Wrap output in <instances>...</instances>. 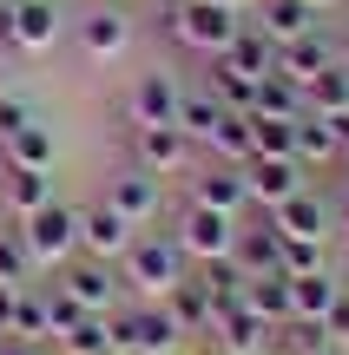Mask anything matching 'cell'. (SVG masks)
Instances as JSON below:
<instances>
[{"label": "cell", "instance_id": "1", "mask_svg": "<svg viewBox=\"0 0 349 355\" xmlns=\"http://www.w3.org/2000/svg\"><path fill=\"white\" fill-rule=\"evenodd\" d=\"M185 270L191 263H185V250H178L171 230H139L132 250L119 257V283H126L132 303H165V296L185 283Z\"/></svg>", "mask_w": 349, "mask_h": 355}, {"label": "cell", "instance_id": "2", "mask_svg": "<svg viewBox=\"0 0 349 355\" xmlns=\"http://www.w3.org/2000/svg\"><path fill=\"white\" fill-rule=\"evenodd\" d=\"M158 26H165L171 46H185L191 60H218V53L231 46V33L244 26V13L211 7V0H165V7H158Z\"/></svg>", "mask_w": 349, "mask_h": 355}, {"label": "cell", "instance_id": "3", "mask_svg": "<svg viewBox=\"0 0 349 355\" xmlns=\"http://www.w3.org/2000/svg\"><path fill=\"white\" fill-rule=\"evenodd\" d=\"M105 322H112V355H178L191 349V336L178 329V316H171L165 303H119L105 309Z\"/></svg>", "mask_w": 349, "mask_h": 355}, {"label": "cell", "instance_id": "4", "mask_svg": "<svg viewBox=\"0 0 349 355\" xmlns=\"http://www.w3.org/2000/svg\"><path fill=\"white\" fill-rule=\"evenodd\" d=\"M20 243L33 257V277L40 270H60L66 257H79V204H66V198L40 204L33 217H20Z\"/></svg>", "mask_w": 349, "mask_h": 355}, {"label": "cell", "instance_id": "5", "mask_svg": "<svg viewBox=\"0 0 349 355\" xmlns=\"http://www.w3.org/2000/svg\"><path fill=\"white\" fill-rule=\"evenodd\" d=\"M271 322L257 316V309L244 303V290L237 296H218V309H211V329H205V343L218 349V355H257V349H271Z\"/></svg>", "mask_w": 349, "mask_h": 355}, {"label": "cell", "instance_id": "6", "mask_svg": "<svg viewBox=\"0 0 349 355\" xmlns=\"http://www.w3.org/2000/svg\"><path fill=\"white\" fill-rule=\"evenodd\" d=\"M53 283H60V290L73 296L79 309H92V316H105V309H119V303H126V283H119V263H99V257H66Z\"/></svg>", "mask_w": 349, "mask_h": 355}, {"label": "cell", "instance_id": "7", "mask_svg": "<svg viewBox=\"0 0 349 355\" xmlns=\"http://www.w3.org/2000/svg\"><path fill=\"white\" fill-rule=\"evenodd\" d=\"M171 237H178L185 263H218V257H231V243H237V217L205 211V204H185Z\"/></svg>", "mask_w": 349, "mask_h": 355}, {"label": "cell", "instance_id": "8", "mask_svg": "<svg viewBox=\"0 0 349 355\" xmlns=\"http://www.w3.org/2000/svg\"><path fill=\"white\" fill-rule=\"evenodd\" d=\"M132 237H139V224H132V217H119L105 198H86V204H79V257L119 263V257L132 250Z\"/></svg>", "mask_w": 349, "mask_h": 355}, {"label": "cell", "instance_id": "9", "mask_svg": "<svg viewBox=\"0 0 349 355\" xmlns=\"http://www.w3.org/2000/svg\"><path fill=\"white\" fill-rule=\"evenodd\" d=\"M99 198L112 204L119 217H132V224L145 230V224L158 217V204H165V178H152L145 165H132V158H126V165H119V171L99 184Z\"/></svg>", "mask_w": 349, "mask_h": 355}, {"label": "cell", "instance_id": "10", "mask_svg": "<svg viewBox=\"0 0 349 355\" xmlns=\"http://www.w3.org/2000/svg\"><path fill=\"white\" fill-rule=\"evenodd\" d=\"M132 165H145L152 178H178L198 165V145L178 125H132Z\"/></svg>", "mask_w": 349, "mask_h": 355}, {"label": "cell", "instance_id": "11", "mask_svg": "<svg viewBox=\"0 0 349 355\" xmlns=\"http://www.w3.org/2000/svg\"><path fill=\"white\" fill-rule=\"evenodd\" d=\"M185 204H205V211L244 217V211H250L244 165H224V158H205V165H191V191H185Z\"/></svg>", "mask_w": 349, "mask_h": 355}, {"label": "cell", "instance_id": "12", "mask_svg": "<svg viewBox=\"0 0 349 355\" xmlns=\"http://www.w3.org/2000/svg\"><path fill=\"white\" fill-rule=\"evenodd\" d=\"M271 230L277 237H310V243H330V230H337V204L323 198V191H297V198H284V204H271Z\"/></svg>", "mask_w": 349, "mask_h": 355}, {"label": "cell", "instance_id": "13", "mask_svg": "<svg viewBox=\"0 0 349 355\" xmlns=\"http://www.w3.org/2000/svg\"><path fill=\"white\" fill-rule=\"evenodd\" d=\"M244 191H250V211H271V204L310 191V171L297 158H244Z\"/></svg>", "mask_w": 349, "mask_h": 355}, {"label": "cell", "instance_id": "14", "mask_svg": "<svg viewBox=\"0 0 349 355\" xmlns=\"http://www.w3.org/2000/svg\"><path fill=\"white\" fill-rule=\"evenodd\" d=\"M277 257H284V237L271 230V217H264V211H244V217H237L231 263L244 270V277H284V270H277Z\"/></svg>", "mask_w": 349, "mask_h": 355}, {"label": "cell", "instance_id": "15", "mask_svg": "<svg viewBox=\"0 0 349 355\" xmlns=\"http://www.w3.org/2000/svg\"><path fill=\"white\" fill-rule=\"evenodd\" d=\"M337 60H343V40L330 33V26H310L303 40H290V46H277V66H271V73H277V79H297V86H303V79L330 73Z\"/></svg>", "mask_w": 349, "mask_h": 355}, {"label": "cell", "instance_id": "16", "mask_svg": "<svg viewBox=\"0 0 349 355\" xmlns=\"http://www.w3.org/2000/svg\"><path fill=\"white\" fill-rule=\"evenodd\" d=\"M178 99H185V86L171 73H139L132 79V99H126V112H132V125H178Z\"/></svg>", "mask_w": 349, "mask_h": 355}, {"label": "cell", "instance_id": "17", "mask_svg": "<svg viewBox=\"0 0 349 355\" xmlns=\"http://www.w3.org/2000/svg\"><path fill=\"white\" fill-rule=\"evenodd\" d=\"M165 309L178 316V329L191 336V343H205V329H211V309H218V290L205 283V270H198V263L185 270V283L165 296Z\"/></svg>", "mask_w": 349, "mask_h": 355}, {"label": "cell", "instance_id": "18", "mask_svg": "<svg viewBox=\"0 0 349 355\" xmlns=\"http://www.w3.org/2000/svg\"><path fill=\"white\" fill-rule=\"evenodd\" d=\"M126 46H132V13L126 7H92L79 20V53L86 60H119Z\"/></svg>", "mask_w": 349, "mask_h": 355}, {"label": "cell", "instance_id": "19", "mask_svg": "<svg viewBox=\"0 0 349 355\" xmlns=\"http://www.w3.org/2000/svg\"><path fill=\"white\" fill-rule=\"evenodd\" d=\"M40 204H53V171H26V165H7L0 171V211L20 224V217H33Z\"/></svg>", "mask_w": 349, "mask_h": 355}, {"label": "cell", "instance_id": "20", "mask_svg": "<svg viewBox=\"0 0 349 355\" xmlns=\"http://www.w3.org/2000/svg\"><path fill=\"white\" fill-rule=\"evenodd\" d=\"M60 40V0H13V53H46Z\"/></svg>", "mask_w": 349, "mask_h": 355}, {"label": "cell", "instance_id": "21", "mask_svg": "<svg viewBox=\"0 0 349 355\" xmlns=\"http://www.w3.org/2000/svg\"><path fill=\"white\" fill-rule=\"evenodd\" d=\"M250 26L271 33L277 46H290V40H303L310 26H323V20H316V7H303V0H257V7H250Z\"/></svg>", "mask_w": 349, "mask_h": 355}, {"label": "cell", "instance_id": "22", "mask_svg": "<svg viewBox=\"0 0 349 355\" xmlns=\"http://www.w3.org/2000/svg\"><path fill=\"white\" fill-rule=\"evenodd\" d=\"M349 277H337V270H310V277H290V322H323V309L337 303Z\"/></svg>", "mask_w": 349, "mask_h": 355}, {"label": "cell", "instance_id": "23", "mask_svg": "<svg viewBox=\"0 0 349 355\" xmlns=\"http://www.w3.org/2000/svg\"><path fill=\"white\" fill-rule=\"evenodd\" d=\"M218 60H231L237 73H250V79H271V66H277V40H271V33H257V26L244 20V26L231 33V46L218 53Z\"/></svg>", "mask_w": 349, "mask_h": 355}, {"label": "cell", "instance_id": "24", "mask_svg": "<svg viewBox=\"0 0 349 355\" xmlns=\"http://www.w3.org/2000/svg\"><path fill=\"white\" fill-rule=\"evenodd\" d=\"M198 152H205V158H224V165H244V158H250V112H231V105H224L218 125H211V139L198 145Z\"/></svg>", "mask_w": 349, "mask_h": 355}, {"label": "cell", "instance_id": "25", "mask_svg": "<svg viewBox=\"0 0 349 355\" xmlns=\"http://www.w3.org/2000/svg\"><path fill=\"white\" fill-rule=\"evenodd\" d=\"M297 165H303V171H330V165H343L337 132H330L316 112H303V119H297Z\"/></svg>", "mask_w": 349, "mask_h": 355}, {"label": "cell", "instance_id": "26", "mask_svg": "<svg viewBox=\"0 0 349 355\" xmlns=\"http://www.w3.org/2000/svg\"><path fill=\"white\" fill-rule=\"evenodd\" d=\"M218 112H224V99L211 86H185V99H178V132L191 145H205L211 139V125H218Z\"/></svg>", "mask_w": 349, "mask_h": 355}, {"label": "cell", "instance_id": "27", "mask_svg": "<svg viewBox=\"0 0 349 355\" xmlns=\"http://www.w3.org/2000/svg\"><path fill=\"white\" fill-rule=\"evenodd\" d=\"M303 112H316V119H330V112H349V66H343V60L330 66V73L303 79Z\"/></svg>", "mask_w": 349, "mask_h": 355}, {"label": "cell", "instance_id": "28", "mask_svg": "<svg viewBox=\"0 0 349 355\" xmlns=\"http://www.w3.org/2000/svg\"><path fill=\"white\" fill-rule=\"evenodd\" d=\"M250 158H297V119L250 112Z\"/></svg>", "mask_w": 349, "mask_h": 355}, {"label": "cell", "instance_id": "29", "mask_svg": "<svg viewBox=\"0 0 349 355\" xmlns=\"http://www.w3.org/2000/svg\"><path fill=\"white\" fill-rule=\"evenodd\" d=\"M0 158H7V165H26V171H53V132L33 119L26 132H13V139L0 145Z\"/></svg>", "mask_w": 349, "mask_h": 355}, {"label": "cell", "instance_id": "30", "mask_svg": "<svg viewBox=\"0 0 349 355\" xmlns=\"http://www.w3.org/2000/svg\"><path fill=\"white\" fill-rule=\"evenodd\" d=\"M244 303L257 309L271 329H284V322H290V277H250L244 283Z\"/></svg>", "mask_w": 349, "mask_h": 355}, {"label": "cell", "instance_id": "31", "mask_svg": "<svg viewBox=\"0 0 349 355\" xmlns=\"http://www.w3.org/2000/svg\"><path fill=\"white\" fill-rule=\"evenodd\" d=\"M250 112H264V119H303V86L297 79H257V99H250Z\"/></svg>", "mask_w": 349, "mask_h": 355}, {"label": "cell", "instance_id": "32", "mask_svg": "<svg viewBox=\"0 0 349 355\" xmlns=\"http://www.w3.org/2000/svg\"><path fill=\"white\" fill-rule=\"evenodd\" d=\"M53 349H60V355H112V322L86 309V316H79V322H73V329H66Z\"/></svg>", "mask_w": 349, "mask_h": 355}, {"label": "cell", "instance_id": "33", "mask_svg": "<svg viewBox=\"0 0 349 355\" xmlns=\"http://www.w3.org/2000/svg\"><path fill=\"white\" fill-rule=\"evenodd\" d=\"M7 336L40 343V349L53 343V336H46V303H40V283H20V296H13V329H7Z\"/></svg>", "mask_w": 349, "mask_h": 355}, {"label": "cell", "instance_id": "34", "mask_svg": "<svg viewBox=\"0 0 349 355\" xmlns=\"http://www.w3.org/2000/svg\"><path fill=\"white\" fill-rule=\"evenodd\" d=\"M0 283H13V290H20V283H33V257H26V243H20V224H0Z\"/></svg>", "mask_w": 349, "mask_h": 355}, {"label": "cell", "instance_id": "35", "mask_svg": "<svg viewBox=\"0 0 349 355\" xmlns=\"http://www.w3.org/2000/svg\"><path fill=\"white\" fill-rule=\"evenodd\" d=\"M284 277H310V270H330V243H310V237H284V257H277Z\"/></svg>", "mask_w": 349, "mask_h": 355}, {"label": "cell", "instance_id": "36", "mask_svg": "<svg viewBox=\"0 0 349 355\" xmlns=\"http://www.w3.org/2000/svg\"><path fill=\"white\" fill-rule=\"evenodd\" d=\"M40 303H46V336H53V343H60V336H66V329H73V322H79V316H86V309H79V303H73V296H66V290H60V283H40Z\"/></svg>", "mask_w": 349, "mask_h": 355}, {"label": "cell", "instance_id": "37", "mask_svg": "<svg viewBox=\"0 0 349 355\" xmlns=\"http://www.w3.org/2000/svg\"><path fill=\"white\" fill-rule=\"evenodd\" d=\"M33 119H40V112H33V105L20 99V92H0V145H7L13 132H26Z\"/></svg>", "mask_w": 349, "mask_h": 355}, {"label": "cell", "instance_id": "38", "mask_svg": "<svg viewBox=\"0 0 349 355\" xmlns=\"http://www.w3.org/2000/svg\"><path fill=\"white\" fill-rule=\"evenodd\" d=\"M323 336H330V343H343V349H349V283L337 290V303L323 309Z\"/></svg>", "mask_w": 349, "mask_h": 355}, {"label": "cell", "instance_id": "39", "mask_svg": "<svg viewBox=\"0 0 349 355\" xmlns=\"http://www.w3.org/2000/svg\"><path fill=\"white\" fill-rule=\"evenodd\" d=\"M323 125H330V132H337V152H343V165H349V112H330V119H323Z\"/></svg>", "mask_w": 349, "mask_h": 355}, {"label": "cell", "instance_id": "40", "mask_svg": "<svg viewBox=\"0 0 349 355\" xmlns=\"http://www.w3.org/2000/svg\"><path fill=\"white\" fill-rule=\"evenodd\" d=\"M13 296H20V290H13V283H0V336L13 329Z\"/></svg>", "mask_w": 349, "mask_h": 355}, {"label": "cell", "instance_id": "41", "mask_svg": "<svg viewBox=\"0 0 349 355\" xmlns=\"http://www.w3.org/2000/svg\"><path fill=\"white\" fill-rule=\"evenodd\" d=\"M0 53H13V0H0Z\"/></svg>", "mask_w": 349, "mask_h": 355}, {"label": "cell", "instance_id": "42", "mask_svg": "<svg viewBox=\"0 0 349 355\" xmlns=\"http://www.w3.org/2000/svg\"><path fill=\"white\" fill-rule=\"evenodd\" d=\"M0 355H46L40 343H20V336H0Z\"/></svg>", "mask_w": 349, "mask_h": 355}, {"label": "cell", "instance_id": "43", "mask_svg": "<svg viewBox=\"0 0 349 355\" xmlns=\"http://www.w3.org/2000/svg\"><path fill=\"white\" fill-rule=\"evenodd\" d=\"M330 237H343V243H349V204H337V230H330Z\"/></svg>", "mask_w": 349, "mask_h": 355}, {"label": "cell", "instance_id": "44", "mask_svg": "<svg viewBox=\"0 0 349 355\" xmlns=\"http://www.w3.org/2000/svg\"><path fill=\"white\" fill-rule=\"evenodd\" d=\"M211 7H231V13H250L257 0H211Z\"/></svg>", "mask_w": 349, "mask_h": 355}, {"label": "cell", "instance_id": "45", "mask_svg": "<svg viewBox=\"0 0 349 355\" xmlns=\"http://www.w3.org/2000/svg\"><path fill=\"white\" fill-rule=\"evenodd\" d=\"M303 7H316V13H330V7H343V0H303Z\"/></svg>", "mask_w": 349, "mask_h": 355}, {"label": "cell", "instance_id": "46", "mask_svg": "<svg viewBox=\"0 0 349 355\" xmlns=\"http://www.w3.org/2000/svg\"><path fill=\"white\" fill-rule=\"evenodd\" d=\"M316 355H349V349H337V343H330V349H316Z\"/></svg>", "mask_w": 349, "mask_h": 355}, {"label": "cell", "instance_id": "47", "mask_svg": "<svg viewBox=\"0 0 349 355\" xmlns=\"http://www.w3.org/2000/svg\"><path fill=\"white\" fill-rule=\"evenodd\" d=\"M343 66H349V33H343Z\"/></svg>", "mask_w": 349, "mask_h": 355}, {"label": "cell", "instance_id": "48", "mask_svg": "<svg viewBox=\"0 0 349 355\" xmlns=\"http://www.w3.org/2000/svg\"><path fill=\"white\" fill-rule=\"evenodd\" d=\"M257 355H284V349H257Z\"/></svg>", "mask_w": 349, "mask_h": 355}, {"label": "cell", "instance_id": "49", "mask_svg": "<svg viewBox=\"0 0 349 355\" xmlns=\"http://www.w3.org/2000/svg\"><path fill=\"white\" fill-rule=\"evenodd\" d=\"M0 171H7V158H0Z\"/></svg>", "mask_w": 349, "mask_h": 355}]
</instances>
